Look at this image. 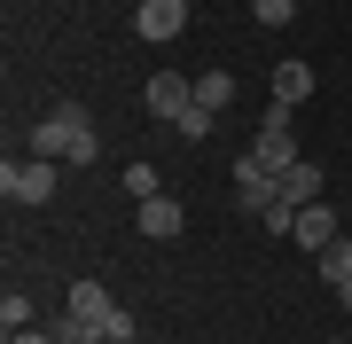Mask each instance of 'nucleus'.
I'll list each match as a JSON object with an SVG mask.
<instances>
[{
    "instance_id": "obj_15",
    "label": "nucleus",
    "mask_w": 352,
    "mask_h": 344,
    "mask_svg": "<svg viewBox=\"0 0 352 344\" xmlns=\"http://www.w3.org/2000/svg\"><path fill=\"white\" fill-rule=\"evenodd\" d=\"M266 235H298V204H282V196H266Z\"/></svg>"
},
{
    "instance_id": "obj_1",
    "label": "nucleus",
    "mask_w": 352,
    "mask_h": 344,
    "mask_svg": "<svg viewBox=\"0 0 352 344\" xmlns=\"http://www.w3.org/2000/svg\"><path fill=\"white\" fill-rule=\"evenodd\" d=\"M94 149H102V141H94V117L71 110V102L47 110L32 126V157H47V165H94Z\"/></svg>"
},
{
    "instance_id": "obj_13",
    "label": "nucleus",
    "mask_w": 352,
    "mask_h": 344,
    "mask_svg": "<svg viewBox=\"0 0 352 344\" xmlns=\"http://www.w3.org/2000/svg\"><path fill=\"white\" fill-rule=\"evenodd\" d=\"M94 329H102V336H110V344H133V336H141V321H133L126 306H110V313H102V321H94Z\"/></svg>"
},
{
    "instance_id": "obj_17",
    "label": "nucleus",
    "mask_w": 352,
    "mask_h": 344,
    "mask_svg": "<svg viewBox=\"0 0 352 344\" xmlns=\"http://www.w3.org/2000/svg\"><path fill=\"white\" fill-rule=\"evenodd\" d=\"M212 126H219V117H212V110H188V117H180V126H173V133H180V141H204V133H212Z\"/></svg>"
},
{
    "instance_id": "obj_6",
    "label": "nucleus",
    "mask_w": 352,
    "mask_h": 344,
    "mask_svg": "<svg viewBox=\"0 0 352 344\" xmlns=\"http://www.w3.org/2000/svg\"><path fill=\"white\" fill-rule=\"evenodd\" d=\"M133 211H141V242H180V235H188L180 196H149V204H133Z\"/></svg>"
},
{
    "instance_id": "obj_7",
    "label": "nucleus",
    "mask_w": 352,
    "mask_h": 344,
    "mask_svg": "<svg viewBox=\"0 0 352 344\" xmlns=\"http://www.w3.org/2000/svg\"><path fill=\"white\" fill-rule=\"evenodd\" d=\"M337 235H344V227H337V211H329V204H305V211H298V235H289V242L321 258V251H329V242H337Z\"/></svg>"
},
{
    "instance_id": "obj_11",
    "label": "nucleus",
    "mask_w": 352,
    "mask_h": 344,
    "mask_svg": "<svg viewBox=\"0 0 352 344\" xmlns=\"http://www.w3.org/2000/svg\"><path fill=\"white\" fill-rule=\"evenodd\" d=\"M227 102H235V71H196V110H227Z\"/></svg>"
},
{
    "instance_id": "obj_2",
    "label": "nucleus",
    "mask_w": 352,
    "mask_h": 344,
    "mask_svg": "<svg viewBox=\"0 0 352 344\" xmlns=\"http://www.w3.org/2000/svg\"><path fill=\"white\" fill-rule=\"evenodd\" d=\"M55 180H63V165H47V157H24V165H0V196L8 204H55Z\"/></svg>"
},
{
    "instance_id": "obj_5",
    "label": "nucleus",
    "mask_w": 352,
    "mask_h": 344,
    "mask_svg": "<svg viewBox=\"0 0 352 344\" xmlns=\"http://www.w3.org/2000/svg\"><path fill=\"white\" fill-rule=\"evenodd\" d=\"M133 32L157 39V47L180 39V32H188V0H133Z\"/></svg>"
},
{
    "instance_id": "obj_4",
    "label": "nucleus",
    "mask_w": 352,
    "mask_h": 344,
    "mask_svg": "<svg viewBox=\"0 0 352 344\" xmlns=\"http://www.w3.org/2000/svg\"><path fill=\"white\" fill-rule=\"evenodd\" d=\"M141 110L164 117V126H180V117L196 110V78H180V71H157L149 87H141Z\"/></svg>"
},
{
    "instance_id": "obj_9",
    "label": "nucleus",
    "mask_w": 352,
    "mask_h": 344,
    "mask_svg": "<svg viewBox=\"0 0 352 344\" xmlns=\"http://www.w3.org/2000/svg\"><path fill=\"white\" fill-rule=\"evenodd\" d=\"M274 196H282V204H298V211H305V204H321V172L298 157V165L282 172V188H274Z\"/></svg>"
},
{
    "instance_id": "obj_19",
    "label": "nucleus",
    "mask_w": 352,
    "mask_h": 344,
    "mask_svg": "<svg viewBox=\"0 0 352 344\" xmlns=\"http://www.w3.org/2000/svg\"><path fill=\"white\" fill-rule=\"evenodd\" d=\"M55 8H63V0H55Z\"/></svg>"
},
{
    "instance_id": "obj_8",
    "label": "nucleus",
    "mask_w": 352,
    "mask_h": 344,
    "mask_svg": "<svg viewBox=\"0 0 352 344\" xmlns=\"http://www.w3.org/2000/svg\"><path fill=\"white\" fill-rule=\"evenodd\" d=\"M274 102H282V110L314 102V63H298V55H289V63H274Z\"/></svg>"
},
{
    "instance_id": "obj_3",
    "label": "nucleus",
    "mask_w": 352,
    "mask_h": 344,
    "mask_svg": "<svg viewBox=\"0 0 352 344\" xmlns=\"http://www.w3.org/2000/svg\"><path fill=\"white\" fill-rule=\"evenodd\" d=\"M251 157H258V165L274 172V180H282L289 165H298V133H289V110H282V102L258 117V141H251Z\"/></svg>"
},
{
    "instance_id": "obj_10",
    "label": "nucleus",
    "mask_w": 352,
    "mask_h": 344,
    "mask_svg": "<svg viewBox=\"0 0 352 344\" xmlns=\"http://www.w3.org/2000/svg\"><path fill=\"white\" fill-rule=\"evenodd\" d=\"M110 306H118V297L102 290V282H71V306H63V313H71V321H87V329H94V321L110 313Z\"/></svg>"
},
{
    "instance_id": "obj_18",
    "label": "nucleus",
    "mask_w": 352,
    "mask_h": 344,
    "mask_svg": "<svg viewBox=\"0 0 352 344\" xmlns=\"http://www.w3.org/2000/svg\"><path fill=\"white\" fill-rule=\"evenodd\" d=\"M8 344H63V329H16Z\"/></svg>"
},
{
    "instance_id": "obj_14",
    "label": "nucleus",
    "mask_w": 352,
    "mask_h": 344,
    "mask_svg": "<svg viewBox=\"0 0 352 344\" xmlns=\"http://www.w3.org/2000/svg\"><path fill=\"white\" fill-rule=\"evenodd\" d=\"M0 329H8V336H16V329H32V297H24V290L0 297Z\"/></svg>"
},
{
    "instance_id": "obj_16",
    "label": "nucleus",
    "mask_w": 352,
    "mask_h": 344,
    "mask_svg": "<svg viewBox=\"0 0 352 344\" xmlns=\"http://www.w3.org/2000/svg\"><path fill=\"white\" fill-rule=\"evenodd\" d=\"M251 16H258V24H266V32H282V24H289V16H298V0H251Z\"/></svg>"
},
{
    "instance_id": "obj_12",
    "label": "nucleus",
    "mask_w": 352,
    "mask_h": 344,
    "mask_svg": "<svg viewBox=\"0 0 352 344\" xmlns=\"http://www.w3.org/2000/svg\"><path fill=\"white\" fill-rule=\"evenodd\" d=\"M126 196H133V204H149V196H164V172L149 165V157H133V165H126Z\"/></svg>"
}]
</instances>
